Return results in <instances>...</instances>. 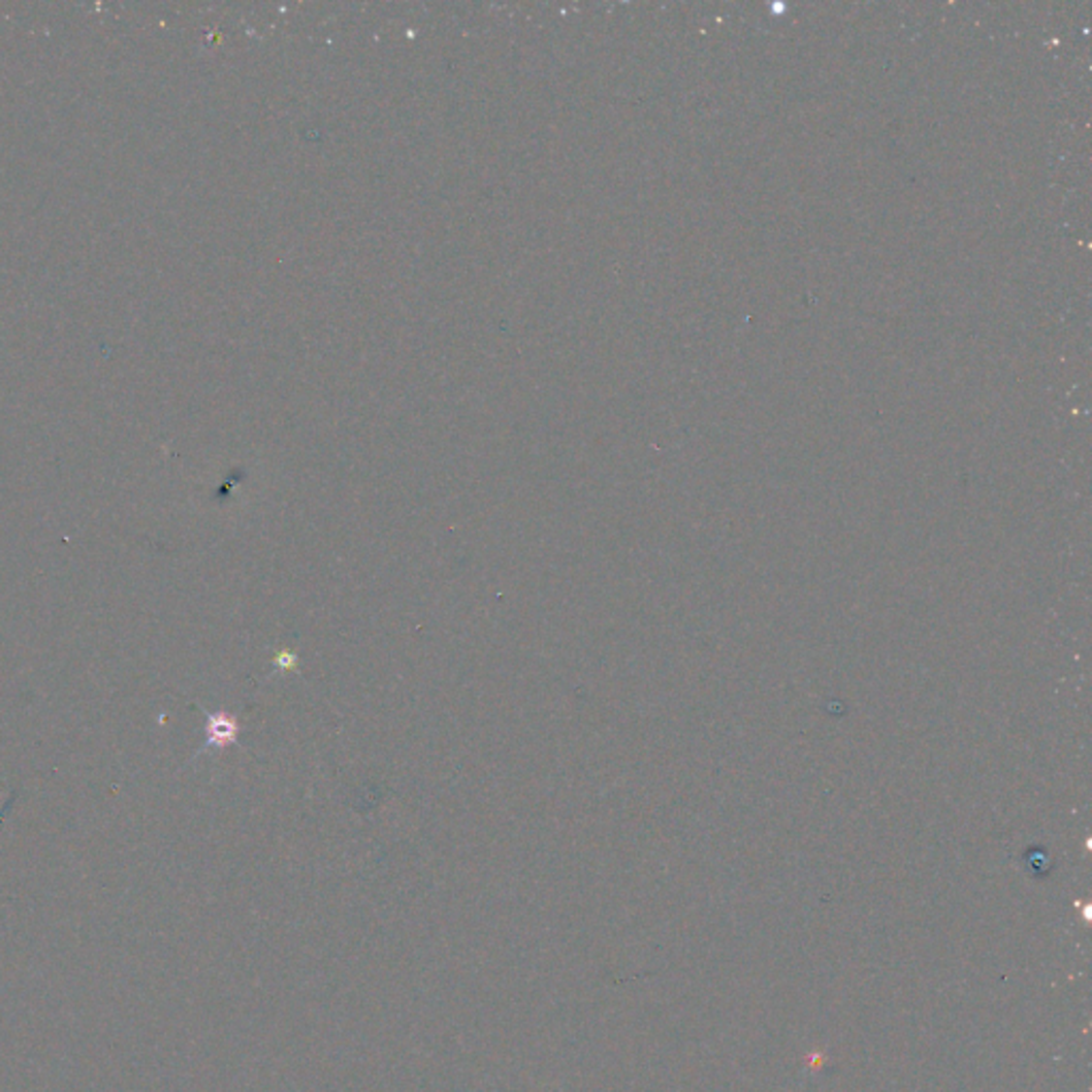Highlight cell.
I'll return each instance as SVG.
<instances>
[{
	"label": "cell",
	"instance_id": "6da1fadb",
	"mask_svg": "<svg viewBox=\"0 0 1092 1092\" xmlns=\"http://www.w3.org/2000/svg\"><path fill=\"white\" fill-rule=\"evenodd\" d=\"M240 725L233 715L227 713H208V741L199 754L209 747H227L238 743Z\"/></svg>",
	"mask_w": 1092,
	"mask_h": 1092
},
{
	"label": "cell",
	"instance_id": "7a4b0ae2",
	"mask_svg": "<svg viewBox=\"0 0 1092 1092\" xmlns=\"http://www.w3.org/2000/svg\"><path fill=\"white\" fill-rule=\"evenodd\" d=\"M297 666V656L293 651H280L275 656V668L277 670H293Z\"/></svg>",
	"mask_w": 1092,
	"mask_h": 1092
}]
</instances>
